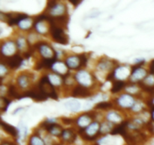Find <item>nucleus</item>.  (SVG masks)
<instances>
[{
	"label": "nucleus",
	"mask_w": 154,
	"mask_h": 145,
	"mask_svg": "<svg viewBox=\"0 0 154 145\" xmlns=\"http://www.w3.org/2000/svg\"><path fill=\"white\" fill-rule=\"evenodd\" d=\"M75 78H76V80L79 83L80 85L86 87H88L89 86H90V84H92V81H93L91 75L89 72L84 70L79 71L75 75Z\"/></svg>",
	"instance_id": "obj_8"
},
{
	"label": "nucleus",
	"mask_w": 154,
	"mask_h": 145,
	"mask_svg": "<svg viewBox=\"0 0 154 145\" xmlns=\"http://www.w3.org/2000/svg\"><path fill=\"white\" fill-rule=\"evenodd\" d=\"M111 107H112V104L111 102H102L98 103L95 106V108L96 109H108V108H111Z\"/></svg>",
	"instance_id": "obj_32"
},
{
	"label": "nucleus",
	"mask_w": 154,
	"mask_h": 145,
	"mask_svg": "<svg viewBox=\"0 0 154 145\" xmlns=\"http://www.w3.org/2000/svg\"><path fill=\"white\" fill-rule=\"evenodd\" d=\"M4 62L5 66H7L8 67L12 69H16L20 67L21 65L23 64V60L21 56L16 54L14 55L11 56V57H5Z\"/></svg>",
	"instance_id": "obj_7"
},
{
	"label": "nucleus",
	"mask_w": 154,
	"mask_h": 145,
	"mask_svg": "<svg viewBox=\"0 0 154 145\" xmlns=\"http://www.w3.org/2000/svg\"><path fill=\"white\" fill-rule=\"evenodd\" d=\"M114 72L115 78H117V80H120V81H123V79H125L128 76V74L129 73L127 68L123 67V66L115 69Z\"/></svg>",
	"instance_id": "obj_21"
},
{
	"label": "nucleus",
	"mask_w": 154,
	"mask_h": 145,
	"mask_svg": "<svg viewBox=\"0 0 154 145\" xmlns=\"http://www.w3.org/2000/svg\"><path fill=\"white\" fill-rule=\"evenodd\" d=\"M66 65L69 69H81V61L78 56H70L66 60Z\"/></svg>",
	"instance_id": "obj_15"
},
{
	"label": "nucleus",
	"mask_w": 154,
	"mask_h": 145,
	"mask_svg": "<svg viewBox=\"0 0 154 145\" xmlns=\"http://www.w3.org/2000/svg\"><path fill=\"white\" fill-rule=\"evenodd\" d=\"M152 119H153V120L154 121V109L152 110Z\"/></svg>",
	"instance_id": "obj_40"
},
{
	"label": "nucleus",
	"mask_w": 154,
	"mask_h": 145,
	"mask_svg": "<svg viewBox=\"0 0 154 145\" xmlns=\"http://www.w3.org/2000/svg\"><path fill=\"white\" fill-rule=\"evenodd\" d=\"M32 73L21 74L17 78V84L20 88H26L29 87L31 81H32Z\"/></svg>",
	"instance_id": "obj_13"
},
{
	"label": "nucleus",
	"mask_w": 154,
	"mask_h": 145,
	"mask_svg": "<svg viewBox=\"0 0 154 145\" xmlns=\"http://www.w3.org/2000/svg\"><path fill=\"white\" fill-rule=\"evenodd\" d=\"M48 9L49 10L48 15L53 17H57L66 15V9L67 8H66V5H64L63 4H58L57 2L52 7L48 8Z\"/></svg>",
	"instance_id": "obj_9"
},
{
	"label": "nucleus",
	"mask_w": 154,
	"mask_h": 145,
	"mask_svg": "<svg viewBox=\"0 0 154 145\" xmlns=\"http://www.w3.org/2000/svg\"><path fill=\"white\" fill-rule=\"evenodd\" d=\"M56 58L51 59H43L42 61L38 62L35 66V69L40 70L42 69H51L53 68L54 65L56 63Z\"/></svg>",
	"instance_id": "obj_17"
},
{
	"label": "nucleus",
	"mask_w": 154,
	"mask_h": 145,
	"mask_svg": "<svg viewBox=\"0 0 154 145\" xmlns=\"http://www.w3.org/2000/svg\"><path fill=\"white\" fill-rule=\"evenodd\" d=\"M48 78L49 79L50 82L52 84V85L54 86H59L61 84L62 81H63V78H62L60 75H57V74L54 73V74H50L48 75Z\"/></svg>",
	"instance_id": "obj_25"
},
{
	"label": "nucleus",
	"mask_w": 154,
	"mask_h": 145,
	"mask_svg": "<svg viewBox=\"0 0 154 145\" xmlns=\"http://www.w3.org/2000/svg\"><path fill=\"white\" fill-rule=\"evenodd\" d=\"M62 120H63V123L66 125H69V124H72L73 123L74 120L71 118H68V117H63L62 118Z\"/></svg>",
	"instance_id": "obj_37"
},
{
	"label": "nucleus",
	"mask_w": 154,
	"mask_h": 145,
	"mask_svg": "<svg viewBox=\"0 0 154 145\" xmlns=\"http://www.w3.org/2000/svg\"><path fill=\"white\" fill-rule=\"evenodd\" d=\"M34 49H37L44 59L57 58V52L54 48L45 42H38L35 45Z\"/></svg>",
	"instance_id": "obj_3"
},
{
	"label": "nucleus",
	"mask_w": 154,
	"mask_h": 145,
	"mask_svg": "<svg viewBox=\"0 0 154 145\" xmlns=\"http://www.w3.org/2000/svg\"><path fill=\"white\" fill-rule=\"evenodd\" d=\"M72 95L73 97H88V96H90V92L89 90L88 87L78 85L74 88Z\"/></svg>",
	"instance_id": "obj_14"
},
{
	"label": "nucleus",
	"mask_w": 154,
	"mask_h": 145,
	"mask_svg": "<svg viewBox=\"0 0 154 145\" xmlns=\"http://www.w3.org/2000/svg\"><path fill=\"white\" fill-rule=\"evenodd\" d=\"M1 145H16V144H14V143L9 142V141H4V142L2 143Z\"/></svg>",
	"instance_id": "obj_39"
},
{
	"label": "nucleus",
	"mask_w": 154,
	"mask_h": 145,
	"mask_svg": "<svg viewBox=\"0 0 154 145\" xmlns=\"http://www.w3.org/2000/svg\"><path fill=\"white\" fill-rule=\"evenodd\" d=\"M24 45H25V39L23 37L19 38V39L17 40V47L19 49H21L22 48H23Z\"/></svg>",
	"instance_id": "obj_35"
},
{
	"label": "nucleus",
	"mask_w": 154,
	"mask_h": 145,
	"mask_svg": "<svg viewBox=\"0 0 154 145\" xmlns=\"http://www.w3.org/2000/svg\"><path fill=\"white\" fill-rule=\"evenodd\" d=\"M1 126L2 128L7 133H8L9 135H12V136L14 137H16L18 135V130L14 127V126H11V125L8 124V123H5L4 121L1 122Z\"/></svg>",
	"instance_id": "obj_22"
},
{
	"label": "nucleus",
	"mask_w": 154,
	"mask_h": 145,
	"mask_svg": "<svg viewBox=\"0 0 154 145\" xmlns=\"http://www.w3.org/2000/svg\"><path fill=\"white\" fill-rule=\"evenodd\" d=\"M132 108L134 111H140L142 109V105H141V104L135 103V105H133Z\"/></svg>",
	"instance_id": "obj_36"
},
{
	"label": "nucleus",
	"mask_w": 154,
	"mask_h": 145,
	"mask_svg": "<svg viewBox=\"0 0 154 145\" xmlns=\"http://www.w3.org/2000/svg\"><path fill=\"white\" fill-rule=\"evenodd\" d=\"M40 90L43 92L44 94L48 97L51 98L53 99H57L58 96L57 94V92L55 91L54 87L50 82L48 76H45L41 78L38 84Z\"/></svg>",
	"instance_id": "obj_1"
},
{
	"label": "nucleus",
	"mask_w": 154,
	"mask_h": 145,
	"mask_svg": "<svg viewBox=\"0 0 154 145\" xmlns=\"http://www.w3.org/2000/svg\"><path fill=\"white\" fill-rule=\"evenodd\" d=\"M66 107L68 109L70 110V111H78L81 108V104H80V102L78 101L72 99V100L66 102Z\"/></svg>",
	"instance_id": "obj_26"
},
{
	"label": "nucleus",
	"mask_w": 154,
	"mask_h": 145,
	"mask_svg": "<svg viewBox=\"0 0 154 145\" xmlns=\"http://www.w3.org/2000/svg\"><path fill=\"white\" fill-rule=\"evenodd\" d=\"M52 69L54 70V73L60 75L61 77L64 76L66 74L69 73V72H67V66L66 64H64V63H62V62H56V63L54 65Z\"/></svg>",
	"instance_id": "obj_19"
},
{
	"label": "nucleus",
	"mask_w": 154,
	"mask_h": 145,
	"mask_svg": "<svg viewBox=\"0 0 154 145\" xmlns=\"http://www.w3.org/2000/svg\"><path fill=\"white\" fill-rule=\"evenodd\" d=\"M70 2L72 3V5H74L75 6H77L78 5H79L80 3L81 2V1H78V0H71Z\"/></svg>",
	"instance_id": "obj_38"
},
{
	"label": "nucleus",
	"mask_w": 154,
	"mask_h": 145,
	"mask_svg": "<svg viewBox=\"0 0 154 145\" xmlns=\"http://www.w3.org/2000/svg\"><path fill=\"white\" fill-rule=\"evenodd\" d=\"M107 119L110 123H117L121 120V117L115 111H111L107 114Z\"/></svg>",
	"instance_id": "obj_27"
},
{
	"label": "nucleus",
	"mask_w": 154,
	"mask_h": 145,
	"mask_svg": "<svg viewBox=\"0 0 154 145\" xmlns=\"http://www.w3.org/2000/svg\"><path fill=\"white\" fill-rule=\"evenodd\" d=\"M114 63V61H108L107 60H102V61H100L98 64V69L101 71H108L113 67Z\"/></svg>",
	"instance_id": "obj_23"
},
{
	"label": "nucleus",
	"mask_w": 154,
	"mask_h": 145,
	"mask_svg": "<svg viewBox=\"0 0 154 145\" xmlns=\"http://www.w3.org/2000/svg\"><path fill=\"white\" fill-rule=\"evenodd\" d=\"M118 104L121 107L125 108H132L133 105H135L134 103V99L131 95L129 94H123L122 95L119 99H117Z\"/></svg>",
	"instance_id": "obj_11"
},
{
	"label": "nucleus",
	"mask_w": 154,
	"mask_h": 145,
	"mask_svg": "<svg viewBox=\"0 0 154 145\" xmlns=\"http://www.w3.org/2000/svg\"><path fill=\"white\" fill-rule=\"evenodd\" d=\"M41 125H42L44 129H46L51 135H54V136L60 137L63 134V128L60 125L54 122V120H48L47 121L43 122Z\"/></svg>",
	"instance_id": "obj_5"
},
{
	"label": "nucleus",
	"mask_w": 154,
	"mask_h": 145,
	"mask_svg": "<svg viewBox=\"0 0 154 145\" xmlns=\"http://www.w3.org/2000/svg\"><path fill=\"white\" fill-rule=\"evenodd\" d=\"M95 116L93 112L84 114L80 116L79 117H78V119L76 120V123L78 124V126H79V129H86L91 123L90 121Z\"/></svg>",
	"instance_id": "obj_10"
},
{
	"label": "nucleus",
	"mask_w": 154,
	"mask_h": 145,
	"mask_svg": "<svg viewBox=\"0 0 154 145\" xmlns=\"http://www.w3.org/2000/svg\"><path fill=\"white\" fill-rule=\"evenodd\" d=\"M78 57H79L80 61H81V68L86 67L87 64V61H88L86 54H81V55H78Z\"/></svg>",
	"instance_id": "obj_34"
},
{
	"label": "nucleus",
	"mask_w": 154,
	"mask_h": 145,
	"mask_svg": "<svg viewBox=\"0 0 154 145\" xmlns=\"http://www.w3.org/2000/svg\"><path fill=\"white\" fill-rule=\"evenodd\" d=\"M23 98H31V99L38 101V102H42V101H45L48 99V96L44 94L43 92L38 87V86L32 87L29 91L24 92V93L20 95V99H23Z\"/></svg>",
	"instance_id": "obj_4"
},
{
	"label": "nucleus",
	"mask_w": 154,
	"mask_h": 145,
	"mask_svg": "<svg viewBox=\"0 0 154 145\" xmlns=\"http://www.w3.org/2000/svg\"><path fill=\"white\" fill-rule=\"evenodd\" d=\"M126 86V84L123 81H120V80H115L113 83L112 87L111 89V91L112 93H117L120 92V90H123Z\"/></svg>",
	"instance_id": "obj_24"
},
{
	"label": "nucleus",
	"mask_w": 154,
	"mask_h": 145,
	"mask_svg": "<svg viewBox=\"0 0 154 145\" xmlns=\"http://www.w3.org/2000/svg\"><path fill=\"white\" fill-rule=\"evenodd\" d=\"M112 129V126H111V123L110 122H107V123H104L102 125V126L100 127V132H102V134H105L110 132V133H111Z\"/></svg>",
	"instance_id": "obj_31"
},
{
	"label": "nucleus",
	"mask_w": 154,
	"mask_h": 145,
	"mask_svg": "<svg viewBox=\"0 0 154 145\" xmlns=\"http://www.w3.org/2000/svg\"><path fill=\"white\" fill-rule=\"evenodd\" d=\"M32 25V20L29 19V17L26 18V19L23 20L18 24V26L23 30H28L29 29H30V27Z\"/></svg>",
	"instance_id": "obj_28"
},
{
	"label": "nucleus",
	"mask_w": 154,
	"mask_h": 145,
	"mask_svg": "<svg viewBox=\"0 0 154 145\" xmlns=\"http://www.w3.org/2000/svg\"><path fill=\"white\" fill-rule=\"evenodd\" d=\"M7 93L8 96L11 98H14V99H20V95L18 93L17 90V88L14 85H11L8 87Z\"/></svg>",
	"instance_id": "obj_29"
},
{
	"label": "nucleus",
	"mask_w": 154,
	"mask_h": 145,
	"mask_svg": "<svg viewBox=\"0 0 154 145\" xmlns=\"http://www.w3.org/2000/svg\"><path fill=\"white\" fill-rule=\"evenodd\" d=\"M147 76V72L144 69L139 66H135L132 68V72L130 74V80L132 82H141Z\"/></svg>",
	"instance_id": "obj_6"
},
{
	"label": "nucleus",
	"mask_w": 154,
	"mask_h": 145,
	"mask_svg": "<svg viewBox=\"0 0 154 145\" xmlns=\"http://www.w3.org/2000/svg\"><path fill=\"white\" fill-rule=\"evenodd\" d=\"M153 129H154V128H153Z\"/></svg>",
	"instance_id": "obj_41"
},
{
	"label": "nucleus",
	"mask_w": 154,
	"mask_h": 145,
	"mask_svg": "<svg viewBox=\"0 0 154 145\" xmlns=\"http://www.w3.org/2000/svg\"><path fill=\"white\" fill-rule=\"evenodd\" d=\"M29 145H45L43 140L40 138L38 135L34 134L31 136L29 139Z\"/></svg>",
	"instance_id": "obj_30"
},
{
	"label": "nucleus",
	"mask_w": 154,
	"mask_h": 145,
	"mask_svg": "<svg viewBox=\"0 0 154 145\" xmlns=\"http://www.w3.org/2000/svg\"><path fill=\"white\" fill-rule=\"evenodd\" d=\"M128 125H129V122L128 121L122 122L120 124H119L118 126H117L112 129V131L111 132V134L113 135H121L122 136L124 137L127 134L126 129H127Z\"/></svg>",
	"instance_id": "obj_18"
},
{
	"label": "nucleus",
	"mask_w": 154,
	"mask_h": 145,
	"mask_svg": "<svg viewBox=\"0 0 154 145\" xmlns=\"http://www.w3.org/2000/svg\"><path fill=\"white\" fill-rule=\"evenodd\" d=\"M45 20L35 19V21L34 23V26L36 31L42 35L46 34L48 32V29L50 30V28H48V26H46L45 24Z\"/></svg>",
	"instance_id": "obj_20"
},
{
	"label": "nucleus",
	"mask_w": 154,
	"mask_h": 145,
	"mask_svg": "<svg viewBox=\"0 0 154 145\" xmlns=\"http://www.w3.org/2000/svg\"><path fill=\"white\" fill-rule=\"evenodd\" d=\"M11 101L4 97H2V111H7V108L8 105H10Z\"/></svg>",
	"instance_id": "obj_33"
},
{
	"label": "nucleus",
	"mask_w": 154,
	"mask_h": 145,
	"mask_svg": "<svg viewBox=\"0 0 154 145\" xmlns=\"http://www.w3.org/2000/svg\"><path fill=\"white\" fill-rule=\"evenodd\" d=\"M50 33L54 42L61 45H68L69 43V37L65 33L63 28L56 26H50Z\"/></svg>",
	"instance_id": "obj_2"
},
{
	"label": "nucleus",
	"mask_w": 154,
	"mask_h": 145,
	"mask_svg": "<svg viewBox=\"0 0 154 145\" xmlns=\"http://www.w3.org/2000/svg\"><path fill=\"white\" fill-rule=\"evenodd\" d=\"M61 137L66 144H70L75 142V139H76V134L72 129H67L63 130Z\"/></svg>",
	"instance_id": "obj_16"
},
{
	"label": "nucleus",
	"mask_w": 154,
	"mask_h": 145,
	"mask_svg": "<svg viewBox=\"0 0 154 145\" xmlns=\"http://www.w3.org/2000/svg\"><path fill=\"white\" fill-rule=\"evenodd\" d=\"M16 50V46L14 43L12 42H5L2 45V56L5 57H11L14 55L13 54Z\"/></svg>",
	"instance_id": "obj_12"
}]
</instances>
